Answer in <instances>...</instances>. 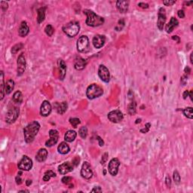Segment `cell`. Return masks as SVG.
Segmentation results:
<instances>
[{"label":"cell","mask_w":193,"mask_h":193,"mask_svg":"<svg viewBox=\"0 0 193 193\" xmlns=\"http://www.w3.org/2000/svg\"><path fill=\"white\" fill-rule=\"evenodd\" d=\"M40 129V125L38 121H32L27 125L23 129V135L26 143H30L34 140L35 137Z\"/></svg>","instance_id":"obj_1"},{"label":"cell","mask_w":193,"mask_h":193,"mask_svg":"<svg viewBox=\"0 0 193 193\" xmlns=\"http://www.w3.org/2000/svg\"><path fill=\"white\" fill-rule=\"evenodd\" d=\"M84 14L87 16L86 19V24L90 27H98V26L102 25L104 23V18L100 17L99 15H96L93 11L86 9L84 11Z\"/></svg>","instance_id":"obj_2"},{"label":"cell","mask_w":193,"mask_h":193,"mask_svg":"<svg viewBox=\"0 0 193 193\" xmlns=\"http://www.w3.org/2000/svg\"><path fill=\"white\" fill-rule=\"evenodd\" d=\"M80 26L78 22L72 21L68 23L63 27V31L65 34H66L69 37H75L79 32Z\"/></svg>","instance_id":"obj_3"},{"label":"cell","mask_w":193,"mask_h":193,"mask_svg":"<svg viewBox=\"0 0 193 193\" xmlns=\"http://www.w3.org/2000/svg\"><path fill=\"white\" fill-rule=\"evenodd\" d=\"M103 88L97 84H92V85H89L86 91V95L90 100H93V99L99 97L103 95Z\"/></svg>","instance_id":"obj_4"},{"label":"cell","mask_w":193,"mask_h":193,"mask_svg":"<svg viewBox=\"0 0 193 193\" xmlns=\"http://www.w3.org/2000/svg\"><path fill=\"white\" fill-rule=\"evenodd\" d=\"M77 49L81 53H87L91 50L89 39L86 36H82L77 41Z\"/></svg>","instance_id":"obj_5"},{"label":"cell","mask_w":193,"mask_h":193,"mask_svg":"<svg viewBox=\"0 0 193 193\" xmlns=\"http://www.w3.org/2000/svg\"><path fill=\"white\" fill-rule=\"evenodd\" d=\"M19 113L20 110L18 107H13V108L10 109L8 111L6 117H5V121H6L7 123H14L19 116Z\"/></svg>","instance_id":"obj_6"},{"label":"cell","mask_w":193,"mask_h":193,"mask_svg":"<svg viewBox=\"0 0 193 193\" xmlns=\"http://www.w3.org/2000/svg\"><path fill=\"white\" fill-rule=\"evenodd\" d=\"M17 166H18V168H19L20 170L28 171V170H31V168H32V161L28 156L23 155L21 160L19 161Z\"/></svg>","instance_id":"obj_7"},{"label":"cell","mask_w":193,"mask_h":193,"mask_svg":"<svg viewBox=\"0 0 193 193\" xmlns=\"http://www.w3.org/2000/svg\"><path fill=\"white\" fill-rule=\"evenodd\" d=\"M119 165H120V161L116 158L111 159L110 161L109 162V174L112 176H116L117 174H118V171H119Z\"/></svg>","instance_id":"obj_8"},{"label":"cell","mask_w":193,"mask_h":193,"mask_svg":"<svg viewBox=\"0 0 193 193\" xmlns=\"http://www.w3.org/2000/svg\"><path fill=\"white\" fill-rule=\"evenodd\" d=\"M98 75H99V77L100 78V79L104 82L108 83L110 80V73H109V71L107 69L106 66H105L104 65H100L99 66V69H98Z\"/></svg>","instance_id":"obj_9"},{"label":"cell","mask_w":193,"mask_h":193,"mask_svg":"<svg viewBox=\"0 0 193 193\" xmlns=\"http://www.w3.org/2000/svg\"><path fill=\"white\" fill-rule=\"evenodd\" d=\"M123 114L120 110H113L111 111L110 113H108L109 120L113 123H119L120 121L123 120Z\"/></svg>","instance_id":"obj_10"},{"label":"cell","mask_w":193,"mask_h":193,"mask_svg":"<svg viewBox=\"0 0 193 193\" xmlns=\"http://www.w3.org/2000/svg\"><path fill=\"white\" fill-rule=\"evenodd\" d=\"M81 175L83 178L89 180L93 176V172L91 170V165L88 161H85L82 164V169H81Z\"/></svg>","instance_id":"obj_11"},{"label":"cell","mask_w":193,"mask_h":193,"mask_svg":"<svg viewBox=\"0 0 193 193\" xmlns=\"http://www.w3.org/2000/svg\"><path fill=\"white\" fill-rule=\"evenodd\" d=\"M49 136L50 139L45 143V146L48 147H53L54 145H55L58 141V138H59V133L57 130L52 129L49 131Z\"/></svg>","instance_id":"obj_12"},{"label":"cell","mask_w":193,"mask_h":193,"mask_svg":"<svg viewBox=\"0 0 193 193\" xmlns=\"http://www.w3.org/2000/svg\"><path fill=\"white\" fill-rule=\"evenodd\" d=\"M17 76H21L23 74V72L25 71L26 70V59L25 57L23 55V54H21L17 58Z\"/></svg>","instance_id":"obj_13"},{"label":"cell","mask_w":193,"mask_h":193,"mask_svg":"<svg viewBox=\"0 0 193 193\" xmlns=\"http://www.w3.org/2000/svg\"><path fill=\"white\" fill-rule=\"evenodd\" d=\"M166 22V14L165 9L164 8H161L159 9V13H158V21H157V27L160 30H163L164 26Z\"/></svg>","instance_id":"obj_14"},{"label":"cell","mask_w":193,"mask_h":193,"mask_svg":"<svg viewBox=\"0 0 193 193\" xmlns=\"http://www.w3.org/2000/svg\"><path fill=\"white\" fill-rule=\"evenodd\" d=\"M73 168H74V166H73L72 163L66 161V162H64L58 167V170H59L60 174L64 175V174H68L70 172L72 171Z\"/></svg>","instance_id":"obj_15"},{"label":"cell","mask_w":193,"mask_h":193,"mask_svg":"<svg viewBox=\"0 0 193 193\" xmlns=\"http://www.w3.org/2000/svg\"><path fill=\"white\" fill-rule=\"evenodd\" d=\"M92 42L96 48H100L103 46L106 42V37L103 35H96L93 38Z\"/></svg>","instance_id":"obj_16"},{"label":"cell","mask_w":193,"mask_h":193,"mask_svg":"<svg viewBox=\"0 0 193 193\" xmlns=\"http://www.w3.org/2000/svg\"><path fill=\"white\" fill-rule=\"evenodd\" d=\"M51 103L48 102V101H47V100H45V101H43L42 104V106H41V109H40V113L41 115L44 117L48 116L50 113L51 112Z\"/></svg>","instance_id":"obj_17"},{"label":"cell","mask_w":193,"mask_h":193,"mask_svg":"<svg viewBox=\"0 0 193 193\" xmlns=\"http://www.w3.org/2000/svg\"><path fill=\"white\" fill-rule=\"evenodd\" d=\"M57 65H58V68L60 71V80H64L65 76H66V65L65 64L64 60L62 59H59L57 61Z\"/></svg>","instance_id":"obj_18"},{"label":"cell","mask_w":193,"mask_h":193,"mask_svg":"<svg viewBox=\"0 0 193 193\" xmlns=\"http://www.w3.org/2000/svg\"><path fill=\"white\" fill-rule=\"evenodd\" d=\"M86 64L87 62L84 58L79 56L76 57L74 61V67L76 70H82L86 66Z\"/></svg>","instance_id":"obj_19"},{"label":"cell","mask_w":193,"mask_h":193,"mask_svg":"<svg viewBox=\"0 0 193 193\" xmlns=\"http://www.w3.org/2000/svg\"><path fill=\"white\" fill-rule=\"evenodd\" d=\"M129 2L128 1H121L119 0L116 2V8L121 13H126L128 10Z\"/></svg>","instance_id":"obj_20"},{"label":"cell","mask_w":193,"mask_h":193,"mask_svg":"<svg viewBox=\"0 0 193 193\" xmlns=\"http://www.w3.org/2000/svg\"><path fill=\"white\" fill-rule=\"evenodd\" d=\"M179 24V21L177 20L175 18V17H172L170 18V21H169V23L166 25L165 27V30L166 32L168 33H170V32H173V30H174V28L176 27Z\"/></svg>","instance_id":"obj_21"},{"label":"cell","mask_w":193,"mask_h":193,"mask_svg":"<svg viewBox=\"0 0 193 193\" xmlns=\"http://www.w3.org/2000/svg\"><path fill=\"white\" fill-rule=\"evenodd\" d=\"M29 32H30V28L28 27L27 23L26 21H23L21 23L19 29H18V34L21 37H25L27 36Z\"/></svg>","instance_id":"obj_22"},{"label":"cell","mask_w":193,"mask_h":193,"mask_svg":"<svg viewBox=\"0 0 193 193\" xmlns=\"http://www.w3.org/2000/svg\"><path fill=\"white\" fill-rule=\"evenodd\" d=\"M47 156H48V151L44 148L40 149L36 155V161H38V162L45 161L47 159Z\"/></svg>","instance_id":"obj_23"},{"label":"cell","mask_w":193,"mask_h":193,"mask_svg":"<svg viewBox=\"0 0 193 193\" xmlns=\"http://www.w3.org/2000/svg\"><path fill=\"white\" fill-rule=\"evenodd\" d=\"M57 150H58V153L62 154V155H66L70 152V148L66 142H62L60 143V145L57 147Z\"/></svg>","instance_id":"obj_24"},{"label":"cell","mask_w":193,"mask_h":193,"mask_svg":"<svg viewBox=\"0 0 193 193\" xmlns=\"http://www.w3.org/2000/svg\"><path fill=\"white\" fill-rule=\"evenodd\" d=\"M45 10H46L45 7H42L37 10V22L38 23H41L44 21L45 17Z\"/></svg>","instance_id":"obj_25"},{"label":"cell","mask_w":193,"mask_h":193,"mask_svg":"<svg viewBox=\"0 0 193 193\" xmlns=\"http://www.w3.org/2000/svg\"><path fill=\"white\" fill-rule=\"evenodd\" d=\"M77 134L76 132L75 131H72V130H70L66 132L65 134V136H64V140H66V142H72L74 141L75 139L76 138Z\"/></svg>","instance_id":"obj_26"},{"label":"cell","mask_w":193,"mask_h":193,"mask_svg":"<svg viewBox=\"0 0 193 193\" xmlns=\"http://www.w3.org/2000/svg\"><path fill=\"white\" fill-rule=\"evenodd\" d=\"M55 107L56 109H57V113H59L60 115H63L64 113H65V112L67 109V103L66 102H62L60 103H55Z\"/></svg>","instance_id":"obj_27"},{"label":"cell","mask_w":193,"mask_h":193,"mask_svg":"<svg viewBox=\"0 0 193 193\" xmlns=\"http://www.w3.org/2000/svg\"><path fill=\"white\" fill-rule=\"evenodd\" d=\"M15 88V82L12 79H9L5 83V91L6 94H11V91L14 90Z\"/></svg>","instance_id":"obj_28"},{"label":"cell","mask_w":193,"mask_h":193,"mask_svg":"<svg viewBox=\"0 0 193 193\" xmlns=\"http://www.w3.org/2000/svg\"><path fill=\"white\" fill-rule=\"evenodd\" d=\"M12 100L15 103H21L23 102V94H22L21 91H16L14 95H13Z\"/></svg>","instance_id":"obj_29"},{"label":"cell","mask_w":193,"mask_h":193,"mask_svg":"<svg viewBox=\"0 0 193 193\" xmlns=\"http://www.w3.org/2000/svg\"><path fill=\"white\" fill-rule=\"evenodd\" d=\"M5 82H4V72L3 71H1V83H0V87H1V100H3V98L5 97Z\"/></svg>","instance_id":"obj_30"},{"label":"cell","mask_w":193,"mask_h":193,"mask_svg":"<svg viewBox=\"0 0 193 193\" xmlns=\"http://www.w3.org/2000/svg\"><path fill=\"white\" fill-rule=\"evenodd\" d=\"M136 108H137V103L135 101H132L129 103L128 106H127V111L131 115L136 114Z\"/></svg>","instance_id":"obj_31"},{"label":"cell","mask_w":193,"mask_h":193,"mask_svg":"<svg viewBox=\"0 0 193 193\" xmlns=\"http://www.w3.org/2000/svg\"><path fill=\"white\" fill-rule=\"evenodd\" d=\"M56 176V174L54 172H53L52 170H48L44 174V176H43V180L47 182V181H48L51 177H55Z\"/></svg>","instance_id":"obj_32"},{"label":"cell","mask_w":193,"mask_h":193,"mask_svg":"<svg viewBox=\"0 0 193 193\" xmlns=\"http://www.w3.org/2000/svg\"><path fill=\"white\" fill-rule=\"evenodd\" d=\"M183 114L185 115V116L187 117L188 119H193V113H192V107H187L185 108L183 110Z\"/></svg>","instance_id":"obj_33"},{"label":"cell","mask_w":193,"mask_h":193,"mask_svg":"<svg viewBox=\"0 0 193 193\" xmlns=\"http://www.w3.org/2000/svg\"><path fill=\"white\" fill-rule=\"evenodd\" d=\"M79 134L80 135V137L82 139H85V138L87 137L88 135V128L85 126H83L79 129Z\"/></svg>","instance_id":"obj_34"},{"label":"cell","mask_w":193,"mask_h":193,"mask_svg":"<svg viewBox=\"0 0 193 193\" xmlns=\"http://www.w3.org/2000/svg\"><path fill=\"white\" fill-rule=\"evenodd\" d=\"M45 32L47 35L48 36H52V35L54 34V29L51 24H48L47 25L45 28Z\"/></svg>","instance_id":"obj_35"},{"label":"cell","mask_w":193,"mask_h":193,"mask_svg":"<svg viewBox=\"0 0 193 193\" xmlns=\"http://www.w3.org/2000/svg\"><path fill=\"white\" fill-rule=\"evenodd\" d=\"M70 122L72 125V127H75V128H76L77 126L81 123L80 119H78V118H71V119H70Z\"/></svg>","instance_id":"obj_36"},{"label":"cell","mask_w":193,"mask_h":193,"mask_svg":"<svg viewBox=\"0 0 193 193\" xmlns=\"http://www.w3.org/2000/svg\"><path fill=\"white\" fill-rule=\"evenodd\" d=\"M23 45L22 44V43H18V44H17V45H15V46L12 47V48H11V53L13 54H16L18 51H20L21 49L23 48Z\"/></svg>","instance_id":"obj_37"},{"label":"cell","mask_w":193,"mask_h":193,"mask_svg":"<svg viewBox=\"0 0 193 193\" xmlns=\"http://www.w3.org/2000/svg\"><path fill=\"white\" fill-rule=\"evenodd\" d=\"M173 176H174V180L175 182V183L177 185L180 184V182L181 178H180V175L178 173L177 170H175L174 172V174H173Z\"/></svg>","instance_id":"obj_38"},{"label":"cell","mask_w":193,"mask_h":193,"mask_svg":"<svg viewBox=\"0 0 193 193\" xmlns=\"http://www.w3.org/2000/svg\"><path fill=\"white\" fill-rule=\"evenodd\" d=\"M72 177L71 176H64L63 178H62V182L64 183V184H67L70 185L71 183V181H72Z\"/></svg>","instance_id":"obj_39"},{"label":"cell","mask_w":193,"mask_h":193,"mask_svg":"<svg viewBox=\"0 0 193 193\" xmlns=\"http://www.w3.org/2000/svg\"><path fill=\"white\" fill-rule=\"evenodd\" d=\"M121 25L122 26V27H124V25H125V21H124V20H120L119 21V23H118V25L115 27V30H116L117 31H120V30H121L122 27H121Z\"/></svg>","instance_id":"obj_40"},{"label":"cell","mask_w":193,"mask_h":193,"mask_svg":"<svg viewBox=\"0 0 193 193\" xmlns=\"http://www.w3.org/2000/svg\"><path fill=\"white\" fill-rule=\"evenodd\" d=\"M150 127H151L150 123H147L146 124V125H145L144 128H143V129H140V131L141 132V133H143V134L147 133V132L149 131V129H150Z\"/></svg>","instance_id":"obj_41"},{"label":"cell","mask_w":193,"mask_h":193,"mask_svg":"<svg viewBox=\"0 0 193 193\" xmlns=\"http://www.w3.org/2000/svg\"><path fill=\"white\" fill-rule=\"evenodd\" d=\"M21 172H20L19 174H17V176H16V179H15V180H16V183H17V185H21L22 183V179H21Z\"/></svg>","instance_id":"obj_42"},{"label":"cell","mask_w":193,"mask_h":193,"mask_svg":"<svg viewBox=\"0 0 193 193\" xmlns=\"http://www.w3.org/2000/svg\"><path fill=\"white\" fill-rule=\"evenodd\" d=\"M176 3V1H170V0H165V1H163V4L166 6H170V5H173L174 4Z\"/></svg>","instance_id":"obj_43"},{"label":"cell","mask_w":193,"mask_h":193,"mask_svg":"<svg viewBox=\"0 0 193 193\" xmlns=\"http://www.w3.org/2000/svg\"><path fill=\"white\" fill-rule=\"evenodd\" d=\"M1 6H2V9L3 11H5L9 8V4L6 2H1Z\"/></svg>","instance_id":"obj_44"},{"label":"cell","mask_w":193,"mask_h":193,"mask_svg":"<svg viewBox=\"0 0 193 193\" xmlns=\"http://www.w3.org/2000/svg\"><path fill=\"white\" fill-rule=\"evenodd\" d=\"M107 159H108V153H104L103 155H102V159H101V164H104L106 163V161H107Z\"/></svg>","instance_id":"obj_45"},{"label":"cell","mask_w":193,"mask_h":193,"mask_svg":"<svg viewBox=\"0 0 193 193\" xmlns=\"http://www.w3.org/2000/svg\"><path fill=\"white\" fill-rule=\"evenodd\" d=\"M165 182L166 185H167V186H168V188H170V187H171V180H170V177L169 176V175H168V176H166Z\"/></svg>","instance_id":"obj_46"},{"label":"cell","mask_w":193,"mask_h":193,"mask_svg":"<svg viewBox=\"0 0 193 193\" xmlns=\"http://www.w3.org/2000/svg\"><path fill=\"white\" fill-rule=\"evenodd\" d=\"M79 161H80L79 158L78 157V156H76V157L75 158V159L72 160V164H73V166L78 165V164H79Z\"/></svg>","instance_id":"obj_47"},{"label":"cell","mask_w":193,"mask_h":193,"mask_svg":"<svg viewBox=\"0 0 193 193\" xmlns=\"http://www.w3.org/2000/svg\"><path fill=\"white\" fill-rule=\"evenodd\" d=\"M138 6L140 7V8H142V9H148L149 5L147 4V3H144V2H140V3L138 4Z\"/></svg>","instance_id":"obj_48"},{"label":"cell","mask_w":193,"mask_h":193,"mask_svg":"<svg viewBox=\"0 0 193 193\" xmlns=\"http://www.w3.org/2000/svg\"><path fill=\"white\" fill-rule=\"evenodd\" d=\"M92 192H102V189L100 188V186L97 187H94L92 190H91Z\"/></svg>","instance_id":"obj_49"},{"label":"cell","mask_w":193,"mask_h":193,"mask_svg":"<svg viewBox=\"0 0 193 193\" xmlns=\"http://www.w3.org/2000/svg\"><path fill=\"white\" fill-rule=\"evenodd\" d=\"M177 15H178V17L180 18H184L185 17V13L182 10H179L178 12H177Z\"/></svg>","instance_id":"obj_50"},{"label":"cell","mask_w":193,"mask_h":193,"mask_svg":"<svg viewBox=\"0 0 193 193\" xmlns=\"http://www.w3.org/2000/svg\"><path fill=\"white\" fill-rule=\"evenodd\" d=\"M187 82V76H184L182 77L181 79V83H182V85H185Z\"/></svg>","instance_id":"obj_51"},{"label":"cell","mask_w":193,"mask_h":193,"mask_svg":"<svg viewBox=\"0 0 193 193\" xmlns=\"http://www.w3.org/2000/svg\"><path fill=\"white\" fill-rule=\"evenodd\" d=\"M97 140H98V142H99V145H100V147H103V144H104V142H103V140L101 139V137H99V136H97Z\"/></svg>","instance_id":"obj_52"},{"label":"cell","mask_w":193,"mask_h":193,"mask_svg":"<svg viewBox=\"0 0 193 193\" xmlns=\"http://www.w3.org/2000/svg\"><path fill=\"white\" fill-rule=\"evenodd\" d=\"M172 39H173V40L176 41V42H177V43H180V38H179L177 36H172Z\"/></svg>","instance_id":"obj_53"},{"label":"cell","mask_w":193,"mask_h":193,"mask_svg":"<svg viewBox=\"0 0 193 193\" xmlns=\"http://www.w3.org/2000/svg\"><path fill=\"white\" fill-rule=\"evenodd\" d=\"M182 96H183V99H186L187 97L189 96V91H185L184 93H183V94H182Z\"/></svg>","instance_id":"obj_54"},{"label":"cell","mask_w":193,"mask_h":193,"mask_svg":"<svg viewBox=\"0 0 193 193\" xmlns=\"http://www.w3.org/2000/svg\"><path fill=\"white\" fill-rule=\"evenodd\" d=\"M184 71H185V72H186V74H187V73H188V74H189V73H190V72H191V70H190V68H189V66H186V67L185 68Z\"/></svg>","instance_id":"obj_55"},{"label":"cell","mask_w":193,"mask_h":193,"mask_svg":"<svg viewBox=\"0 0 193 193\" xmlns=\"http://www.w3.org/2000/svg\"><path fill=\"white\" fill-rule=\"evenodd\" d=\"M31 183H32V180H27V182H26L27 186H30Z\"/></svg>","instance_id":"obj_56"},{"label":"cell","mask_w":193,"mask_h":193,"mask_svg":"<svg viewBox=\"0 0 193 193\" xmlns=\"http://www.w3.org/2000/svg\"><path fill=\"white\" fill-rule=\"evenodd\" d=\"M189 97H190V99H191V100L192 101V100H193V99H192V91H191L190 92H189Z\"/></svg>","instance_id":"obj_57"},{"label":"cell","mask_w":193,"mask_h":193,"mask_svg":"<svg viewBox=\"0 0 193 193\" xmlns=\"http://www.w3.org/2000/svg\"><path fill=\"white\" fill-rule=\"evenodd\" d=\"M192 53H191V55H190V62H191V64H193V61H192Z\"/></svg>","instance_id":"obj_58"},{"label":"cell","mask_w":193,"mask_h":193,"mask_svg":"<svg viewBox=\"0 0 193 193\" xmlns=\"http://www.w3.org/2000/svg\"><path fill=\"white\" fill-rule=\"evenodd\" d=\"M140 121H141V119H137V121H136V123H138V122L140 123Z\"/></svg>","instance_id":"obj_59"},{"label":"cell","mask_w":193,"mask_h":193,"mask_svg":"<svg viewBox=\"0 0 193 193\" xmlns=\"http://www.w3.org/2000/svg\"><path fill=\"white\" fill-rule=\"evenodd\" d=\"M19 192H29V191H28V190H21V191H19Z\"/></svg>","instance_id":"obj_60"}]
</instances>
